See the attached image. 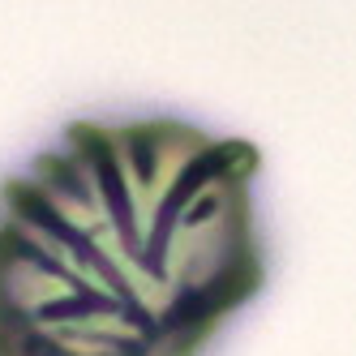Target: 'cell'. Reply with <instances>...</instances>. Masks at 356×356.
I'll use <instances>...</instances> for the list:
<instances>
[{
	"mask_svg": "<svg viewBox=\"0 0 356 356\" xmlns=\"http://www.w3.org/2000/svg\"><path fill=\"white\" fill-rule=\"evenodd\" d=\"M258 150L73 124L0 185V356H202L258 296Z\"/></svg>",
	"mask_w": 356,
	"mask_h": 356,
	"instance_id": "obj_1",
	"label": "cell"
}]
</instances>
